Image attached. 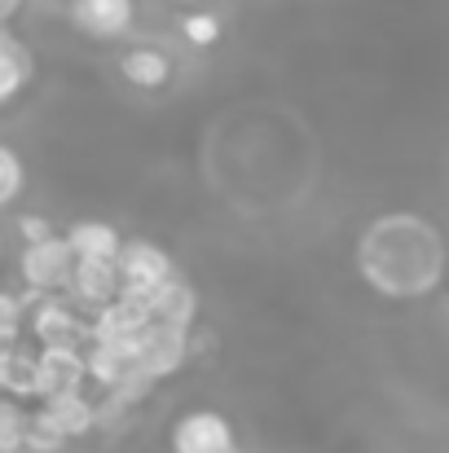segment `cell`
<instances>
[{
	"mask_svg": "<svg viewBox=\"0 0 449 453\" xmlns=\"http://www.w3.org/2000/svg\"><path fill=\"white\" fill-rule=\"evenodd\" d=\"M18 189H22V158L9 146H0V207H9Z\"/></svg>",
	"mask_w": 449,
	"mask_h": 453,
	"instance_id": "cell-18",
	"label": "cell"
},
{
	"mask_svg": "<svg viewBox=\"0 0 449 453\" xmlns=\"http://www.w3.org/2000/svg\"><path fill=\"white\" fill-rule=\"evenodd\" d=\"M120 71H124V80L137 84V88H159V84H167L172 62H167L159 49H128V53L120 58Z\"/></svg>",
	"mask_w": 449,
	"mask_h": 453,
	"instance_id": "cell-12",
	"label": "cell"
},
{
	"mask_svg": "<svg viewBox=\"0 0 449 453\" xmlns=\"http://www.w3.org/2000/svg\"><path fill=\"white\" fill-rule=\"evenodd\" d=\"M4 392L9 396H35V352L18 348L9 357V374H4Z\"/></svg>",
	"mask_w": 449,
	"mask_h": 453,
	"instance_id": "cell-17",
	"label": "cell"
},
{
	"mask_svg": "<svg viewBox=\"0 0 449 453\" xmlns=\"http://www.w3.org/2000/svg\"><path fill=\"white\" fill-rule=\"evenodd\" d=\"M44 414L75 441V436H89L102 418H97V410H93V401L80 392V388H71V392H53V396H44Z\"/></svg>",
	"mask_w": 449,
	"mask_h": 453,
	"instance_id": "cell-9",
	"label": "cell"
},
{
	"mask_svg": "<svg viewBox=\"0 0 449 453\" xmlns=\"http://www.w3.org/2000/svg\"><path fill=\"white\" fill-rule=\"evenodd\" d=\"M31 330H35L40 343H75L84 334V326L71 312V303L49 300V296H40V300L31 303Z\"/></svg>",
	"mask_w": 449,
	"mask_h": 453,
	"instance_id": "cell-8",
	"label": "cell"
},
{
	"mask_svg": "<svg viewBox=\"0 0 449 453\" xmlns=\"http://www.w3.org/2000/svg\"><path fill=\"white\" fill-rule=\"evenodd\" d=\"M84 357H89V379H93L102 392L120 388V383H124V374L133 370V361H124L111 343H97V339H93V348H89Z\"/></svg>",
	"mask_w": 449,
	"mask_h": 453,
	"instance_id": "cell-14",
	"label": "cell"
},
{
	"mask_svg": "<svg viewBox=\"0 0 449 453\" xmlns=\"http://www.w3.org/2000/svg\"><path fill=\"white\" fill-rule=\"evenodd\" d=\"M18 321H22V300L0 291V330H18Z\"/></svg>",
	"mask_w": 449,
	"mask_h": 453,
	"instance_id": "cell-20",
	"label": "cell"
},
{
	"mask_svg": "<svg viewBox=\"0 0 449 453\" xmlns=\"http://www.w3.org/2000/svg\"><path fill=\"white\" fill-rule=\"evenodd\" d=\"M27 80H31V53L13 35H4V44H0V106H9Z\"/></svg>",
	"mask_w": 449,
	"mask_h": 453,
	"instance_id": "cell-13",
	"label": "cell"
},
{
	"mask_svg": "<svg viewBox=\"0 0 449 453\" xmlns=\"http://www.w3.org/2000/svg\"><path fill=\"white\" fill-rule=\"evenodd\" d=\"M146 303H150V317L154 321H167V326H185L190 330V321H194V312H198V300H194V291L172 273L163 287H154L146 296Z\"/></svg>",
	"mask_w": 449,
	"mask_h": 453,
	"instance_id": "cell-10",
	"label": "cell"
},
{
	"mask_svg": "<svg viewBox=\"0 0 449 453\" xmlns=\"http://www.w3.org/2000/svg\"><path fill=\"white\" fill-rule=\"evenodd\" d=\"M18 229H22V238H27V242H40V238H49V234H53L44 216H22V220H18Z\"/></svg>",
	"mask_w": 449,
	"mask_h": 453,
	"instance_id": "cell-21",
	"label": "cell"
},
{
	"mask_svg": "<svg viewBox=\"0 0 449 453\" xmlns=\"http://www.w3.org/2000/svg\"><path fill=\"white\" fill-rule=\"evenodd\" d=\"M115 265H120V278H124L128 296H150L154 287H163L172 278V260L154 242H124Z\"/></svg>",
	"mask_w": 449,
	"mask_h": 453,
	"instance_id": "cell-3",
	"label": "cell"
},
{
	"mask_svg": "<svg viewBox=\"0 0 449 453\" xmlns=\"http://www.w3.org/2000/svg\"><path fill=\"white\" fill-rule=\"evenodd\" d=\"M71 22L93 40H115L133 27V0H71Z\"/></svg>",
	"mask_w": 449,
	"mask_h": 453,
	"instance_id": "cell-6",
	"label": "cell"
},
{
	"mask_svg": "<svg viewBox=\"0 0 449 453\" xmlns=\"http://www.w3.org/2000/svg\"><path fill=\"white\" fill-rule=\"evenodd\" d=\"M185 352H190V334H185V326L150 321V330H146V352H142V361H137V365L146 370L154 383H159V379H167L172 370H181Z\"/></svg>",
	"mask_w": 449,
	"mask_h": 453,
	"instance_id": "cell-5",
	"label": "cell"
},
{
	"mask_svg": "<svg viewBox=\"0 0 449 453\" xmlns=\"http://www.w3.org/2000/svg\"><path fill=\"white\" fill-rule=\"evenodd\" d=\"M66 238H71L80 260H120V247H124L120 229L106 220H75L66 229Z\"/></svg>",
	"mask_w": 449,
	"mask_h": 453,
	"instance_id": "cell-11",
	"label": "cell"
},
{
	"mask_svg": "<svg viewBox=\"0 0 449 453\" xmlns=\"http://www.w3.org/2000/svg\"><path fill=\"white\" fill-rule=\"evenodd\" d=\"M234 453H238V449H234Z\"/></svg>",
	"mask_w": 449,
	"mask_h": 453,
	"instance_id": "cell-22",
	"label": "cell"
},
{
	"mask_svg": "<svg viewBox=\"0 0 449 453\" xmlns=\"http://www.w3.org/2000/svg\"><path fill=\"white\" fill-rule=\"evenodd\" d=\"M124 291V278H120V265L115 260H75V273H71V296L93 308L111 303Z\"/></svg>",
	"mask_w": 449,
	"mask_h": 453,
	"instance_id": "cell-7",
	"label": "cell"
},
{
	"mask_svg": "<svg viewBox=\"0 0 449 453\" xmlns=\"http://www.w3.org/2000/svg\"><path fill=\"white\" fill-rule=\"evenodd\" d=\"M172 453H234V427L216 410L185 414L172 427Z\"/></svg>",
	"mask_w": 449,
	"mask_h": 453,
	"instance_id": "cell-4",
	"label": "cell"
},
{
	"mask_svg": "<svg viewBox=\"0 0 449 453\" xmlns=\"http://www.w3.org/2000/svg\"><path fill=\"white\" fill-rule=\"evenodd\" d=\"M75 247H71V238H58V234H49V238H40V242H27V251H22V282L31 287V291H44V296H53V291H62V287H71V273H75Z\"/></svg>",
	"mask_w": 449,
	"mask_h": 453,
	"instance_id": "cell-1",
	"label": "cell"
},
{
	"mask_svg": "<svg viewBox=\"0 0 449 453\" xmlns=\"http://www.w3.org/2000/svg\"><path fill=\"white\" fill-rule=\"evenodd\" d=\"M66 441H71V436H66L44 410L31 414V423H27V449L31 453H62L66 449Z\"/></svg>",
	"mask_w": 449,
	"mask_h": 453,
	"instance_id": "cell-16",
	"label": "cell"
},
{
	"mask_svg": "<svg viewBox=\"0 0 449 453\" xmlns=\"http://www.w3.org/2000/svg\"><path fill=\"white\" fill-rule=\"evenodd\" d=\"M89 379V357L75 343H40L35 352V396H53V392H71Z\"/></svg>",
	"mask_w": 449,
	"mask_h": 453,
	"instance_id": "cell-2",
	"label": "cell"
},
{
	"mask_svg": "<svg viewBox=\"0 0 449 453\" xmlns=\"http://www.w3.org/2000/svg\"><path fill=\"white\" fill-rule=\"evenodd\" d=\"M181 31H185L190 44H212V40L221 35V22H216L212 13H190V18L181 22Z\"/></svg>",
	"mask_w": 449,
	"mask_h": 453,
	"instance_id": "cell-19",
	"label": "cell"
},
{
	"mask_svg": "<svg viewBox=\"0 0 449 453\" xmlns=\"http://www.w3.org/2000/svg\"><path fill=\"white\" fill-rule=\"evenodd\" d=\"M27 423L31 414L13 401H0V453H22L27 449Z\"/></svg>",
	"mask_w": 449,
	"mask_h": 453,
	"instance_id": "cell-15",
	"label": "cell"
}]
</instances>
